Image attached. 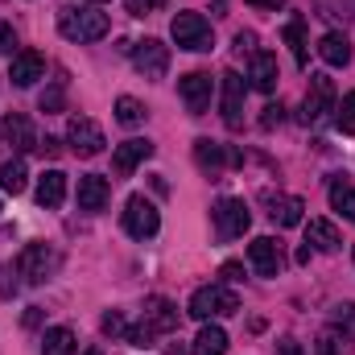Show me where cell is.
Returning <instances> with one entry per match:
<instances>
[{
  "label": "cell",
  "instance_id": "1",
  "mask_svg": "<svg viewBox=\"0 0 355 355\" xmlns=\"http://www.w3.org/2000/svg\"><path fill=\"white\" fill-rule=\"evenodd\" d=\"M58 33L67 42H99L107 33V17L95 8H83V4H67V8H58Z\"/></svg>",
  "mask_w": 355,
  "mask_h": 355
},
{
  "label": "cell",
  "instance_id": "2",
  "mask_svg": "<svg viewBox=\"0 0 355 355\" xmlns=\"http://www.w3.org/2000/svg\"><path fill=\"white\" fill-rule=\"evenodd\" d=\"M236 310H240V297L227 285H202V289H194V297L186 306V314L198 318V322H211V318H223V314H236Z\"/></svg>",
  "mask_w": 355,
  "mask_h": 355
},
{
  "label": "cell",
  "instance_id": "3",
  "mask_svg": "<svg viewBox=\"0 0 355 355\" xmlns=\"http://www.w3.org/2000/svg\"><path fill=\"white\" fill-rule=\"evenodd\" d=\"M170 33L182 50H194V54H207L215 46V33H211V21L202 12H178L170 21Z\"/></svg>",
  "mask_w": 355,
  "mask_h": 355
},
{
  "label": "cell",
  "instance_id": "4",
  "mask_svg": "<svg viewBox=\"0 0 355 355\" xmlns=\"http://www.w3.org/2000/svg\"><path fill=\"white\" fill-rule=\"evenodd\" d=\"M124 232H128L132 240H153V236L162 232V215H157V207H153L145 194H132V198L124 202Z\"/></svg>",
  "mask_w": 355,
  "mask_h": 355
},
{
  "label": "cell",
  "instance_id": "5",
  "mask_svg": "<svg viewBox=\"0 0 355 355\" xmlns=\"http://www.w3.org/2000/svg\"><path fill=\"white\" fill-rule=\"evenodd\" d=\"M211 223H215V236H219V240H236V236L248 232L252 215H248L244 198H219V202L211 207Z\"/></svg>",
  "mask_w": 355,
  "mask_h": 355
},
{
  "label": "cell",
  "instance_id": "6",
  "mask_svg": "<svg viewBox=\"0 0 355 355\" xmlns=\"http://www.w3.org/2000/svg\"><path fill=\"white\" fill-rule=\"evenodd\" d=\"M58 268V252L50 248V244H25L21 248V257H17V272L25 277V281H46L50 272Z\"/></svg>",
  "mask_w": 355,
  "mask_h": 355
},
{
  "label": "cell",
  "instance_id": "7",
  "mask_svg": "<svg viewBox=\"0 0 355 355\" xmlns=\"http://www.w3.org/2000/svg\"><path fill=\"white\" fill-rule=\"evenodd\" d=\"M132 67L145 75V79H162L170 71V46H162L157 37H145L132 46Z\"/></svg>",
  "mask_w": 355,
  "mask_h": 355
},
{
  "label": "cell",
  "instance_id": "8",
  "mask_svg": "<svg viewBox=\"0 0 355 355\" xmlns=\"http://www.w3.org/2000/svg\"><path fill=\"white\" fill-rule=\"evenodd\" d=\"M327 112H335V83L327 75H310V91H306V103H302V120L306 124H318Z\"/></svg>",
  "mask_w": 355,
  "mask_h": 355
},
{
  "label": "cell",
  "instance_id": "9",
  "mask_svg": "<svg viewBox=\"0 0 355 355\" xmlns=\"http://www.w3.org/2000/svg\"><path fill=\"white\" fill-rule=\"evenodd\" d=\"M67 141L79 157H99L103 153V128L91 120V116H75L71 128H67Z\"/></svg>",
  "mask_w": 355,
  "mask_h": 355
},
{
  "label": "cell",
  "instance_id": "10",
  "mask_svg": "<svg viewBox=\"0 0 355 355\" xmlns=\"http://www.w3.org/2000/svg\"><path fill=\"white\" fill-rule=\"evenodd\" d=\"M178 95H182L190 116H202L211 107V75L207 71H190L186 79H178Z\"/></svg>",
  "mask_w": 355,
  "mask_h": 355
},
{
  "label": "cell",
  "instance_id": "11",
  "mask_svg": "<svg viewBox=\"0 0 355 355\" xmlns=\"http://www.w3.org/2000/svg\"><path fill=\"white\" fill-rule=\"evenodd\" d=\"M244 95H248L244 75L240 71H223V120H227V128L244 124Z\"/></svg>",
  "mask_w": 355,
  "mask_h": 355
},
{
  "label": "cell",
  "instance_id": "12",
  "mask_svg": "<svg viewBox=\"0 0 355 355\" xmlns=\"http://www.w3.org/2000/svg\"><path fill=\"white\" fill-rule=\"evenodd\" d=\"M0 141H4L8 149H17V153L37 149L33 124H29V116H21V112H8V116H4V124H0Z\"/></svg>",
  "mask_w": 355,
  "mask_h": 355
},
{
  "label": "cell",
  "instance_id": "13",
  "mask_svg": "<svg viewBox=\"0 0 355 355\" xmlns=\"http://www.w3.org/2000/svg\"><path fill=\"white\" fill-rule=\"evenodd\" d=\"M141 322H145L153 335H170V331H178L182 314H178V306L170 302V297H149V302H145V314H141Z\"/></svg>",
  "mask_w": 355,
  "mask_h": 355
},
{
  "label": "cell",
  "instance_id": "14",
  "mask_svg": "<svg viewBox=\"0 0 355 355\" xmlns=\"http://www.w3.org/2000/svg\"><path fill=\"white\" fill-rule=\"evenodd\" d=\"M42 75H46V58H42L37 50H17V54H12V67H8L12 87H33Z\"/></svg>",
  "mask_w": 355,
  "mask_h": 355
},
{
  "label": "cell",
  "instance_id": "15",
  "mask_svg": "<svg viewBox=\"0 0 355 355\" xmlns=\"http://www.w3.org/2000/svg\"><path fill=\"white\" fill-rule=\"evenodd\" d=\"M248 265H252L257 277H277V272H281V248H277V240L257 236V240L248 244Z\"/></svg>",
  "mask_w": 355,
  "mask_h": 355
},
{
  "label": "cell",
  "instance_id": "16",
  "mask_svg": "<svg viewBox=\"0 0 355 355\" xmlns=\"http://www.w3.org/2000/svg\"><path fill=\"white\" fill-rule=\"evenodd\" d=\"M153 157V141H141V137H132V141H124V145H116V153H112V166H116V174L128 178L141 162H149Z\"/></svg>",
  "mask_w": 355,
  "mask_h": 355
},
{
  "label": "cell",
  "instance_id": "17",
  "mask_svg": "<svg viewBox=\"0 0 355 355\" xmlns=\"http://www.w3.org/2000/svg\"><path fill=\"white\" fill-rule=\"evenodd\" d=\"M302 211H306V202L297 194H268V215H272L277 227H297Z\"/></svg>",
  "mask_w": 355,
  "mask_h": 355
},
{
  "label": "cell",
  "instance_id": "18",
  "mask_svg": "<svg viewBox=\"0 0 355 355\" xmlns=\"http://www.w3.org/2000/svg\"><path fill=\"white\" fill-rule=\"evenodd\" d=\"M107 198H112L107 178H99V174L79 178V211H103V207H107Z\"/></svg>",
  "mask_w": 355,
  "mask_h": 355
},
{
  "label": "cell",
  "instance_id": "19",
  "mask_svg": "<svg viewBox=\"0 0 355 355\" xmlns=\"http://www.w3.org/2000/svg\"><path fill=\"white\" fill-rule=\"evenodd\" d=\"M194 162H198V170H207V174H219V170L232 162V153H227L219 141H207V137H198V141H194Z\"/></svg>",
  "mask_w": 355,
  "mask_h": 355
},
{
  "label": "cell",
  "instance_id": "20",
  "mask_svg": "<svg viewBox=\"0 0 355 355\" xmlns=\"http://www.w3.org/2000/svg\"><path fill=\"white\" fill-rule=\"evenodd\" d=\"M306 244H314L318 252H339L343 236H339V227L331 219H310L306 223Z\"/></svg>",
  "mask_w": 355,
  "mask_h": 355
},
{
  "label": "cell",
  "instance_id": "21",
  "mask_svg": "<svg viewBox=\"0 0 355 355\" xmlns=\"http://www.w3.org/2000/svg\"><path fill=\"white\" fill-rule=\"evenodd\" d=\"M37 202L50 207V211L67 202V174L62 170H46V174L37 178Z\"/></svg>",
  "mask_w": 355,
  "mask_h": 355
},
{
  "label": "cell",
  "instance_id": "22",
  "mask_svg": "<svg viewBox=\"0 0 355 355\" xmlns=\"http://www.w3.org/2000/svg\"><path fill=\"white\" fill-rule=\"evenodd\" d=\"M248 79H252V87L257 91H277V79H281V71H277V58L265 54V50H257L252 54V71H248Z\"/></svg>",
  "mask_w": 355,
  "mask_h": 355
},
{
  "label": "cell",
  "instance_id": "23",
  "mask_svg": "<svg viewBox=\"0 0 355 355\" xmlns=\"http://www.w3.org/2000/svg\"><path fill=\"white\" fill-rule=\"evenodd\" d=\"M318 58H322L327 67H347V62H352V42H347L343 33H322V37H318Z\"/></svg>",
  "mask_w": 355,
  "mask_h": 355
},
{
  "label": "cell",
  "instance_id": "24",
  "mask_svg": "<svg viewBox=\"0 0 355 355\" xmlns=\"http://www.w3.org/2000/svg\"><path fill=\"white\" fill-rule=\"evenodd\" d=\"M190 355H227V331H223V327H215V322H207V327L194 335Z\"/></svg>",
  "mask_w": 355,
  "mask_h": 355
},
{
  "label": "cell",
  "instance_id": "25",
  "mask_svg": "<svg viewBox=\"0 0 355 355\" xmlns=\"http://www.w3.org/2000/svg\"><path fill=\"white\" fill-rule=\"evenodd\" d=\"M281 37H285V46L293 50V58H297V67L306 71V67H310V50H306V46H310V42H306V21H302V17H293V21H285V29H281Z\"/></svg>",
  "mask_w": 355,
  "mask_h": 355
},
{
  "label": "cell",
  "instance_id": "26",
  "mask_svg": "<svg viewBox=\"0 0 355 355\" xmlns=\"http://www.w3.org/2000/svg\"><path fill=\"white\" fill-rule=\"evenodd\" d=\"M331 207H335L343 219L355 223V186L347 178H331Z\"/></svg>",
  "mask_w": 355,
  "mask_h": 355
},
{
  "label": "cell",
  "instance_id": "27",
  "mask_svg": "<svg viewBox=\"0 0 355 355\" xmlns=\"http://www.w3.org/2000/svg\"><path fill=\"white\" fill-rule=\"evenodd\" d=\"M42 355H75V331L71 327H50L42 339Z\"/></svg>",
  "mask_w": 355,
  "mask_h": 355
},
{
  "label": "cell",
  "instance_id": "28",
  "mask_svg": "<svg viewBox=\"0 0 355 355\" xmlns=\"http://www.w3.org/2000/svg\"><path fill=\"white\" fill-rule=\"evenodd\" d=\"M25 182H29V170H25V162H21V157H12V162H4V166H0V190H4V194H21V190H25Z\"/></svg>",
  "mask_w": 355,
  "mask_h": 355
},
{
  "label": "cell",
  "instance_id": "29",
  "mask_svg": "<svg viewBox=\"0 0 355 355\" xmlns=\"http://www.w3.org/2000/svg\"><path fill=\"white\" fill-rule=\"evenodd\" d=\"M331 331H335L343 343H355V302L335 306V314H331Z\"/></svg>",
  "mask_w": 355,
  "mask_h": 355
},
{
  "label": "cell",
  "instance_id": "30",
  "mask_svg": "<svg viewBox=\"0 0 355 355\" xmlns=\"http://www.w3.org/2000/svg\"><path fill=\"white\" fill-rule=\"evenodd\" d=\"M145 116H149V112H145L141 99H132V95H120V99H116V120H120L124 128H137Z\"/></svg>",
  "mask_w": 355,
  "mask_h": 355
},
{
  "label": "cell",
  "instance_id": "31",
  "mask_svg": "<svg viewBox=\"0 0 355 355\" xmlns=\"http://www.w3.org/2000/svg\"><path fill=\"white\" fill-rule=\"evenodd\" d=\"M335 128H339L343 137H355V91L343 95V103L335 107Z\"/></svg>",
  "mask_w": 355,
  "mask_h": 355
},
{
  "label": "cell",
  "instance_id": "32",
  "mask_svg": "<svg viewBox=\"0 0 355 355\" xmlns=\"http://www.w3.org/2000/svg\"><path fill=\"white\" fill-rule=\"evenodd\" d=\"M99 327H103V335H107V339H128V322H124V314H120V310L103 314V322H99Z\"/></svg>",
  "mask_w": 355,
  "mask_h": 355
},
{
  "label": "cell",
  "instance_id": "33",
  "mask_svg": "<svg viewBox=\"0 0 355 355\" xmlns=\"http://www.w3.org/2000/svg\"><path fill=\"white\" fill-rule=\"evenodd\" d=\"M124 8H128L132 17H149V12L166 8V0H124Z\"/></svg>",
  "mask_w": 355,
  "mask_h": 355
},
{
  "label": "cell",
  "instance_id": "34",
  "mask_svg": "<svg viewBox=\"0 0 355 355\" xmlns=\"http://www.w3.org/2000/svg\"><path fill=\"white\" fill-rule=\"evenodd\" d=\"M281 120H285V107H281V103H268L265 112H261V128H265V132H272Z\"/></svg>",
  "mask_w": 355,
  "mask_h": 355
},
{
  "label": "cell",
  "instance_id": "35",
  "mask_svg": "<svg viewBox=\"0 0 355 355\" xmlns=\"http://www.w3.org/2000/svg\"><path fill=\"white\" fill-rule=\"evenodd\" d=\"M0 54H17V29L8 21H0Z\"/></svg>",
  "mask_w": 355,
  "mask_h": 355
},
{
  "label": "cell",
  "instance_id": "36",
  "mask_svg": "<svg viewBox=\"0 0 355 355\" xmlns=\"http://www.w3.org/2000/svg\"><path fill=\"white\" fill-rule=\"evenodd\" d=\"M42 112H62V83L42 91Z\"/></svg>",
  "mask_w": 355,
  "mask_h": 355
},
{
  "label": "cell",
  "instance_id": "37",
  "mask_svg": "<svg viewBox=\"0 0 355 355\" xmlns=\"http://www.w3.org/2000/svg\"><path fill=\"white\" fill-rule=\"evenodd\" d=\"M314 347H318V355H339V335L335 331H322Z\"/></svg>",
  "mask_w": 355,
  "mask_h": 355
},
{
  "label": "cell",
  "instance_id": "38",
  "mask_svg": "<svg viewBox=\"0 0 355 355\" xmlns=\"http://www.w3.org/2000/svg\"><path fill=\"white\" fill-rule=\"evenodd\" d=\"M236 50H240V54H257V33H252V29H240V33H236Z\"/></svg>",
  "mask_w": 355,
  "mask_h": 355
},
{
  "label": "cell",
  "instance_id": "39",
  "mask_svg": "<svg viewBox=\"0 0 355 355\" xmlns=\"http://www.w3.org/2000/svg\"><path fill=\"white\" fill-rule=\"evenodd\" d=\"M37 153H42V157H58V153H62V141L46 137V141H37Z\"/></svg>",
  "mask_w": 355,
  "mask_h": 355
},
{
  "label": "cell",
  "instance_id": "40",
  "mask_svg": "<svg viewBox=\"0 0 355 355\" xmlns=\"http://www.w3.org/2000/svg\"><path fill=\"white\" fill-rule=\"evenodd\" d=\"M219 277H223V281H227V285H232V281H240V277H244V268L236 265V261H227V265L219 268Z\"/></svg>",
  "mask_w": 355,
  "mask_h": 355
},
{
  "label": "cell",
  "instance_id": "41",
  "mask_svg": "<svg viewBox=\"0 0 355 355\" xmlns=\"http://www.w3.org/2000/svg\"><path fill=\"white\" fill-rule=\"evenodd\" d=\"M277 355H306V352H302L297 339H281V343H277Z\"/></svg>",
  "mask_w": 355,
  "mask_h": 355
},
{
  "label": "cell",
  "instance_id": "42",
  "mask_svg": "<svg viewBox=\"0 0 355 355\" xmlns=\"http://www.w3.org/2000/svg\"><path fill=\"white\" fill-rule=\"evenodd\" d=\"M42 322V310L37 306H29V314H25V327H37Z\"/></svg>",
  "mask_w": 355,
  "mask_h": 355
},
{
  "label": "cell",
  "instance_id": "43",
  "mask_svg": "<svg viewBox=\"0 0 355 355\" xmlns=\"http://www.w3.org/2000/svg\"><path fill=\"white\" fill-rule=\"evenodd\" d=\"M248 4H252V8H281L285 0H248Z\"/></svg>",
  "mask_w": 355,
  "mask_h": 355
},
{
  "label": "cell",
  "instance_id": "44",
  "mask_svg": "<svg viewBox=\"0 0 355 355\" xmlns=\"http://www.w3.org/2000/svg\"><path fill=\"white\" fill-rule=\"evenodd\" d=\"M83 355H103V352H99V347H91V352H83Z\"/></svg>",
  "mask_w": 355,
  "mask_h": 355
},
{
  "label": "cell",
  "instance_id": "45",
  "mask_svg": "<svg viewBox=\"0 0 355 355\" xmlns=\"http://www.w3.org/2000/svg\"><path fill=\"white\" fill-rule=\"evenodd\" d=\"M91 4H103V0H91Z\"/></svg>",
  "mask_w": 355,
  "mask_h": 355
}]
</instances>
